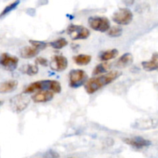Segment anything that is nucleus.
Masks as SVG:
<instances>
[{"label": "nucleus", "instance_id": "f3484780", "mask_svg": "<svg viewBox=\"0 0 158 158\" xmlns=\"http://www.w3.org/2000/svg\"><path fill=\"white\" fill-rule=\"evenodd\" d=\"M110 67H111V64L109 63H108V62H103V63L97 65L94 68L93 75L96 76L99 75V74L107 73V72L110 69Z\"/></svg>", "mask_w": 158, "mask_h": 158}, {"label": "nucleus", "instance_id": "b1692460", "mask_svg": "<svg viewBox=\"0 0 158 158\" xmlns=\"http://www.w3.org/2000/svg\"><path fill=\"white\" fill-rule=\"evenodd\" d=\"M122 32V29L120 27H118V26H113V27L110 28L108 31V35H110L112 37L120 36Z\"/></svg>", "mask_w": 158, "mask_h": 158}, {"label": "nucleus", "instance_id": "20e7f679", "mask_svg": "<svg viewBox=\"0 0 158 158\" xmlns=\"http://www.w3.org/2000/svg\"><path fill=\"white\" fill-rule=\"evenodd\" d=\"M88 25L92 29L105 32L110 29V22L106 17L92 16L88 19Z\"/></svg>", "mask_w": 158, "mask_h": 158}, {"label": "nucleus", "instance_id": "9b49d317", "mask_svg": "<svg viewBox=\"0 0 158 158\" xmlns=\"http://www.w3.org/2000/svg\"><path fill=\"white\" fill-rule=\"evenodd\" d=\"M124 142L127 144L132 146L133 148H137V149H141V148H146V147H148L150 145V140H147L140 137L125 138L124 139Z\"/></svg>", "mask_w": 158, "mask_h": 158}, {"label": "nucleus", "instance_id": "412c9836", "mask_svg": "<svg viewBox=\"0 0 158 158\" xmlns=\"http://www.w3.org/2000/svg\"><path fill=\"white\" fill-rule=\"evenodd\" d=\"M20 2V1H15L11 3V4L8 5L7 6H6V8H5V9L2 11L1 13H0V19L3 18V17L6 16V15H8L9 12H11L12 10H14V9L18 6Z\"/></svg>", "mask_w": 158, "mask_h": 158}, {"label": "nucleus", "instance_id": "aec40b11", "mask_svg": "<svg viewBox=\"0 0 158 158\" xmlns=\"http://www.w3.org/2000/svg\"><path fill=\"white\" fill-rule=\"evenodd\" d=\"M67 45H68V41H67L64 38L57 39V40L50 43V46L56 49H62V48H64V46H66Z\"/></svg>", "mask_w": 158, "mask_h": 158}, {"label": "nucleus", "instance_id": "1a4fd4ad", "mask_svg": "<svg viewBox=\"0 0 158 158\" xmlns=\"http://www.w3.org/2000/svg\"><path fill=\"white\" fill-rule=\"evenodd\" d=\"M68 61L65 56L62 55H55L50 62V68L57 72H62L68 67Z\"/></svg>", "mask_w": 158, "mask_h": 158}, {"label": "nucleus", "instance_id": "f257e3e1", "mask_svg": "<svg viewBox=\"0 0 158 158\" xmlns=\"http://www.w3.org/2000/svg\"><path fill=\"white\" fill-rule=\"evenodd\" d=\"M120 75L121 73L119 71L115 70L107 73L105 74H102V76H99V77L90 79L85 84V90L88 94H94L101 88L109 84L115 80L119 78Z\"/></svg>", "mask_w": 158, "mask_h": 158}, {"label": "nucleus", "instance_id": "2eb2a0df", "mask_svg": "<svg viewBox=\"0 0 158 158\" xmlns=\"http://www.w3.org/2000/svg\"><path fill=\"white\" fill-rule=\"evenodd\" d=\"M39 52L40 50L33 46H25L20 50V56L24 59H30L36 56Z\"/></svg>", "mask_w": 158, "mask_h": 158}, {"label": "nucleus", "instance_id": "bb28decb", "mask_svg": "<svg viewBox=\"0 0 158 158\" xmlns=\"http://www.w3.org/2000/svg\"><path fill=\"white\" fill-rule=\"evenodd\" d=\"M2 102L1 100H0V106H1V105H2Z\"/></svg>", "mask_w": 158, "mask_h": 158}, {"label": "nucleus", "instance_id": "393cba45", "mask_svg": "<svg viewBox=\"0 0 158 158\" xmlns=\"http://www.w3.org/2000/svg\"><path fill=\"white\" fill-rule=\"evenodd\" d=\"M35 62L36 63H37V64L41 65V66H47L48 64L47 60H46V59L43 58V57H38V58L36 59Z\"/></svg>", "mask_w": 158, "mask_h": 158}, {"label": "nucleus", "instance_id": "f03ea898", "mask_svg": "<svg viewBox=\"0 0 158 158\" xmlns=\"http://www.w3.org/2000/svg\"><path fill=\"white\" fill-rule=\"evenodd\" d=\"M42 89L43 91H51L54 94H59L61 91L60 83L56 80H40L30 83L25 88L24 94H30L36 90Z\"/></svg>", "mask_w": 158, "mask_h": 158}, {"label": "nucleus", "instance_id": "ddd939ff", "mask_svg": "<svg viewBox=\"0 0 158 158\" xmlns=\"http://www.w3.org/2000/svg\"><path fill=\"white\" fill-rule=\"evenodd\" d=\"M142 66L145 70L153 71L158 69V52L153 55L152 59L149 61H144L142 63Z\"/></svg>", "mask_w": 158, "mask_h": 158}, {"label": "nucleus", "instance_id": "423d86ee", "mask_svg": "<svg viewBox=\"0 0 158 158\" xmlns=\"http://www.w3.org/2000/svg\"><path fill=\"white\" fill-rule=\"evenodd\" d=\"M133 12L127 8H122L116 11L112 15V20L119 25H128L133 20Z\"/></svg>", "mask_w": 158, "mask_h": 158}, {"label": "nucleus", "instance_id": "a878e982", "mask_svg": "<svg viewBox=\"0 0 158 158\" xmlns=\"http://www.w3.org/2000/svg\"><path fill=\"white\" fill-rule=\"evenodd\" d=\"M45 158H59V154L54 151H50L45 154Z\"/></svg>", "mask_w": 158, "mask_h": 158}, {"label": "nucleus", "instance_id": "a211bd4d", "mask_svg": "<svg viewBox=\"0 0 158 158\" xmlns=\"http://www.w3.org/2000/svg\"><path fill=\"white\" fill-rule=\"evenodd\" d=\"M119 54V51L116 49H109V50L105 51V52H102L100 55V60L102 61H108V60H112V59L116 58Z\"/></svg>", "mask_w": 158, "mask_h": 158}, {"label": "nucleus", "instance_id": "f8f14e48", "mask_svg": "<svg viewBox=\"0 0 158 158\" xmlns=\"http://www.w3.org/2000/svg\"><path fill=\"white\" fill-rule=\"evenodd\" d=\"M54 93L51 91H40L31 97V99L35 103H46L50 101L54 97Z\"/></svg>", "mask_w": 158, "mask_h": 158}, {"label": "nucleus", "instance_id": "dca6fc26", "mask_svg": "<svg viewBox=\"0 0 158 158\" xmlns=\"http://www.w3.org/2000/svg\"><path fill=\"white\" fill-rule=\"evenodd\" d=\"M133 57L132 56L131 53H127L123 54L120 58L118 60L117 63H116V66L119 68H124L125 66H129V65L133 63Z\"/></svg>", "mask_w": 158, "mask_h": 158}, {"label": "nucleus", "instance_id": "6e6552de", "mask_svg": "<svg viewBox=\"0 0 158 158\" xmlns=\"http://www.w3.org/2000/svg\"><path fill=\"white\" fill-rule=\"evenodd\" d=\"M18 58L8 53H2L0 55V64L9 71L15 69L18 65Z\"/></svg>", "mask_w": 158, "mask_h": 158}, {"label": "nucleus", "instance_id": "9d476101", "mask_svg": "<svg viewBox=\"0 0 158 158\" xmlns=\"http://www.w3.org/2000/svg\"><path fill=\"white\" fill-rule=\"evenodd\" d=\"M158 126V120L153 118H147V119H141V120H137L133 124V127L138 130H150L153 128L156 127Z\"/></svg>", "mask_w": 158, "mask_h": 158}, {"label": "nucleus", "instance_id": "4468645a", "mask_svg": "<svg viewBox=\"0 0 158 158\" xmlns=\"http://www.w3.org/2000/svg\"><path fill=\"white\" fill-rule=\"evenodd\" d=\"M18 82L15 80H8L0 83V94H7L16 89Z\"/></svg>", "mask_w": 158, "mask_h": 158}, {"label": "nucleus", "instance_id": "0eeeda50", "mask_svg": "<svg viewBox=\"0 0 158 158\" xmlns=\"http://www.w3.org/2000/svg\"><path fill=\"white\" fill-rule=\"evenodd\" d=\"M30 100L23 94L15 96L10 100V106L12 110L15 113H20L24 110L29 104Z\"/></svg>", "mask_w": 158, "mask_h": 158}, {"label": "nucleus", "instance_id": "7ed1b4c3", "mask_svg": "<svg viewBox=\"0 0 158 158\" xmlns=\"http://www.w3.org/2000/svg\"><path fill=\"white\" fill-rule=\"evenodd\" d=\"M88 76L82 69H73L69 73V85L72 88H78L88 81Z\"/></svg>", "mask_w": 158, "mask_h": 158}, {"label": "nucleus", "instance_id": "39448f33", "mask_svg": "<svg viewBox=\"0 0 158 158\" xmlns=\"http://www.w3.org/2000/svg\"><path fill=\"white\" fill-rule=\"evenodd\" d=\"M67 33L73 40H85L90 35V32L87 28L74 24L68 26L67 29Z\"/></svg>", "mask_w": 158, "mask_h": 158}, {"label": "nucleus", "instance_id": "4be33fe9", "mask_svg": "<svg viewBox=\"0 0 158 158\" xmlns=\"http://www.w3.org/2000/svg\"><path fill=\"white\" fill-rule=\"evenodd\" d=\"M23 68V73H25L26 74L29 76H33L35 74H37L38 73V66H36V65H32V64H28L26 65Z\"/></svg>", "mask_w": 158, "mask_h": 158}, {"label": "nucleus", "instance_id": "5701e85b", "mask_svg": "<svg viewBox=\"0 0 158 158\" xmlns=\"http://www.w3.org/2000/svg\"><path fill=\"white\" fill-rule=\"evenodd\" d=\"M29 43L32 45L33 47L36 48L38 50H43L47 46V43H45V42L39 41V40H29Z\"/></svg>", "mask_w": 158, "mask_h": 158}, {"label": "nucleus", "instance_id": "6ab92c4d", "mask_svg": "<svg viewBox=\"0 0 158 158\" xmlns=\"http://www.w3.org/2000/svg\"><path fill=\"white\" fill-rule=\"evenodd\" d=\"M73 60L76 64L80 65V66H85L91 62V56L89 55H85V54H80V55L74 56Z\"/></svg>", "mask_w": 158, "mask_h": 158}]
</instances>
